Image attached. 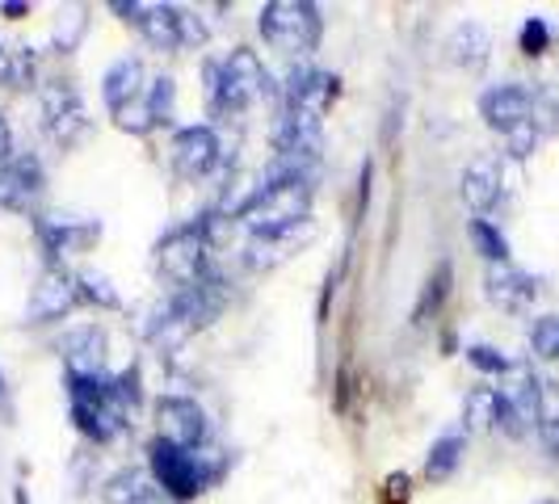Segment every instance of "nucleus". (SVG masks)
I'll list each match as a JSON object with an SVG mask.
<instances>
[{
	"label": "nucleus",
	"mask_w": 559,
	"mask_h": 504,
	"mask_svg": "<svg viewBox=\"0 0 559 504\" xmlns=\"http://www.w3.org/2000/svg\"><path fill=\"white\" fill-rule=\"evenodd\" d=\"M504 194L501 160L497 156H479L463 168V202L476 211V219H484L488 211H497V202Z\"/></svg>",
	"instance_id": "obj_20"
},
{
	"label": "nucleus",
	"mask_w": 559,
	"mask_h": 504,
	"mask_svg": "<svg viewBox=\"0 0 559 504\" xmlns=\"http://www.w3.org/2000/svg\"><path fill=\"white\" fill-rule=\"evenodd\" d=\"M518 43H522L526 56H543V51L551 47V29H547L543 17H531V22L522 26V34H518Z\"/></svg>",
	"instance_id": "obj_34"
},
{
	"label": "nucleus",
	"mask_w": 559,
	"mask_h": 504,
	"mask_svg": "<svg viewBox=\"0 0 559 504\" xmlns=\"http://www.w3.org/2000/svg\"><path fill=\"white\" fill-rule=\"evenodd\" d=\"M265 93H270V72L261 68L257 51L249 47H236L227 59L206 63V101L215 113L236 118V113L252 110Z\"/></svg>",
	"instance_id": "obj_3"
},
{
	"label": "nucleus",
	"mask_w": 559,
	"mask_h": 504,
	"mask_svg": "<svg viewBox=\"0 0 559 504\" xmlns=\"http://www.w3.org/2000/svg\"><path fill=\"white\" fill-rule=\"evenodd\" d=\"M43 127L47 135L59 143V147H76V143L88 135V106L84 97L76 93V84L56 81L43 88Z\"/></svg>",
	"instance_id": "obj_9"
},
{
	"label": "nucleus",
	"mask_w": 559,
	"mask_h": 504,
	"mask_svg": "<svg viewBox=\"0 0 559 504\" xmlns=\"http://www.w3.org/2000/svg\"><path fill=\"white\" fill-rule=\"evenodd\" d=\"M547 504H556V501H547Z\"/></svg>",
	"instance_id": "obj_40"
},
{
	"label": "nucleus",
	"mask_w": 559,
	"mask_h": 504,
	"mask_svg": "<svg viewBox=\"0 0 559 504\" xmlns=\"http://www.w3.org/2000/svg\"><path fill=\"white\" fill-rule=\"evenodd\" d=\"M118 17H127L131 26L140 29L143 38L156 47V51H186V47H202L206 43V22L190 13V9H177V4H143V0H114L110 4Z\"/></svg>",
	"instance_id": "obj_5"
},
{
	"label": "nucleus",
	"mask_w": 559,
	"mask_h": 504,
	"mask_svg": "<svg viewBox=\"0 0 559 504\" xmlns=\"http://www.w3.org/2000/svg\"><path fill=\"white\" fill-rule=\"evenodd\" d=\"M43 190H47V172H43V160H38V156L17 152L13 160L0 165V206H4V211L29 215V211L38 206Z\"/></svg>",
	"instance_id": "obj_15"
},
{
	"label": "nucleus",
	"mask_w": 559,
	"mask_h": 504,
	"mask_svg": "<svg viewBox=\"0 0 559 504\" xmlns=\"http://www.w3.org/2000/svg\"><path fill=\"white\" fill-rule=\"evenodd\" d=\"M38 76V59L29 47H17V51H4L0 59V81L9 84V88H29Z\"/></svg>",
	"instance_id": "obj_28"
},
{
	"label": "nucleus",
	"mask_w": 559,
	"mask_h": 504,
	"mask_svg": "<svg viewBox=\"0 0 559 504\" xmlns=\"http://www.w3.org/2000/svg\"><path fill=\"white\" fill-rule=\"evenodd\" d=\"M211 249L215 244H211L206 227H202V219H194V224L186 227H173L165 240L156 244V265L181 290V286H194L198 278L211 274Z\"/></svg>",
	"instance_id": "obj_8"
},
{
	"label": "nucleus",
	"mask_w": 559,
	"mask_h": 504,
	"mask_svg": "<svg viewBox=\"0 0 559 504\" xmlns=\"http://www.w3.org/2000/svg\"><path fill=\"white\" fill-rule=\"evenodd\" d=\"M467 362L476 365L479 374H509L513 370V362L504 358L501 349H492V345H472L467 349Z\"/></svg>",
	"instance_id": "obj_32"
},
{
	"label": "nucleus",
	"mask_w": 559,
	"mask_h": 504,
	"mask_svg": "<svg viewBox=\"0 0 559 504\" xmlns=\"http://www.w3.org/2000/svg\"><path fill=\"white\" fill-rule=\"evenodd\" d=\"M336 101V76L320 68H295L282 84V113L324 122L329 106Z\"/></svg>",
	"instance_id": "obj_12"
},
{
	"label": "nucleus",
	"mask_w": 559,
	"mask_h": 504,
	"mask_svg": "<svg viewBox=\"0 0 559 504\" xmlns=\"http://www.w3.org/2000/svg\"><path fill=\"white\" fill-rule=\"evenodd\" d=\"M106 504H165V492L156 488L152 471H118L102 488Z\"/></svg>",
	"instance_id": "obj_22"
},
{
	"label": "nucleus",
	"mask_w": 559,
	"mask_h": 504,
	"mask_svg": "<svg viewBox=\"0 0 559 504\" xmlns=\"http://www.w3.org/2000/svg\"><path fill=\"white\" fill-rule=\"evenodd\" d=\"M147 68H143V59H118L110 63V72H106V81H102V97H106V110L114 113V122L122 127V131H131L135 127V113H140L143 97H147Z\"/></svg>",
	"instance_id": "obj_11"
},
{
	"label": "nucleus",
	"mask_w": 559,
	"mask_h": 504,
	"mask_svg": "<svg viewBox=\"0 0 559 504\" xmlns=\"http://www.w3.org/2000/svg\"><path fill=\"white\" fill-rule=\"evenodd\" d=\"M0 59H4V51H0Z\"/></svg>",
	"instance_id": "obj_39"
},
{
	"label": "nucleus",
	"mask_w": 559,
	"mask_h": 504,
	"mask_svg": "<svg viewBox=\"0 0 559 504\" xmlns=\"http://www.w3.org/2000/svg\"><path fill=\"white\" fill-rule=\"evenodd\" d=\"M531 349L538 358H559V315H543L531 328Z\"/></svg>",
	"instance_id": "obj_31"
},
{
	"label": "nucleus",
	"mask_w": 559,
	"mask_h": 504,
	"mask_svg": "<svg viewBox=\"0 0 559 504\" xmlns=\"http://www.w3.org/2000/svg\"><path fill=\"white\" fill-rule=\"evenodd\" d=\"M156 424H160V437L181 449H202L211 437L206 412L190 395H160L156 399Z\"/></svg>",
	"instance_id": "obj_14"
},
{
	"label": "nucleus",
	"mask_w": 559,
	"mask_h": 504,
	"mask_svg": "<svg viewBox=\"0 0 559 504\" xmlns=\"http://www.w3.org/2000/svg\"><path fill=\"white\" fill-rule=\"evenodd\" d=\"M81 281V299L84 303H97V308H122V299H118V290L110 286V278H102V274H76Z\"/></svg>",
	"instance_id": "obj_30"
},
{
	"label": "nucleus",
	"mask_w": 559,
	"mask_h": 504,
	"mask_svg": "<svg viewBox=\"0 0 559 504\" xmlns=\"http://www.w3.org/2000/svg\"><path fill=\"white\" fill-rule=\"evenodd\" d=\"M68 404H72V424L97 446L114 442L135 417L114 392V374H97V379H72L68 374Z\"/></svg>",
	"instance_id": "obj_4"
},
{
	"label": "nucleus",
	"mask_w": 559,
	"mask_h": 504,
	"mask_svg": "<svg viewBox=\"0 0 559 504\" xmlns=\"http://www.w3.org/2000/svg\"><path fill=\"white\" fill-rule=\"evenodd\" d=\"M383 504H408V476H392L383 488Z\"/></svg>",
	"instance_id": "obj_35"
},
{
	"label": "nucleus",
	"mask_w": 559,
	"mask_h": 504,
	"mask_svg": "<svg viewBox=\"0 0 559 504\" xmlns=\"http://www.w3.org/2000/svg\"><path fill=\"white\" fill-rule=\"evenodd\" d=\"M450 286H454V265H450V261H438V269L425 278L417 308H413V324H417V328L429 324L433 315H442V308H447V299H450Z\"/></svg>",
	"instance_id": "obj_24"
},
{
	"label": "nucleus",
	"mask_w": 559,
	"mask_h": 504,
	"mask_svg": "<svg viewBox=\"0 0 559 504\" xmlns=\"http://www.w3.org/2000/svg\"><path fill=\"white\" fill-rule=\"evenodd\" d=\"M34 236L38 244L51 252V265H59V256H72L97 244L102 224L97 219H76V215H34Z\"/></svg>",
	"instance_id": "obj_16"
},
{
	"label": "nucleus",
	"mask_w": 559,
	"mask_h": 504,
	"mask_svg": "<svg viewBox=\"0 0 559 504\" xmlns=\"http://www.w3.org/2000/svg\"><path fill=\"white\" fill-rule=\"evenodd\" d=\"M0 13H9V17H22V13H29V4H0Z\"/></svg>",
	"instance_id": "obj_38"
},
{
	"label": "nucleus",
	"mask_w": 559,
	"mask_h": 504,
	"mask_svg": "<svg viewBox=\"0 0 559 504\" xmlns=\"http://www.w3.org/2000/svg\"><path fill=\"white\" fill-rule=\"evenodd\" d=\"M59 353L72 379H97L106 374V333L97 324H76L59 340Z\"/></svg>",
	"instance_id": "obj_18"
},
{
	"label": "nucleus",
	"mask_w": 559,
	"mask_h": 504,
	"mask_svg": "<svg viewBox=\"0 0 559 504\" xmlns=\"http://www.w3.org/2000/svg\"><path fill=\"white\" fill-rule=\"evenodd\" d=\"M311 197L316 177H290V181H257L252 194L231 211V224H245L257 231H278V227L311 219Z\"/></svg>",
	"instance_id": "obj_2"
},
{
	"label": "nucleus",
	"mask_w": 559,
	"mask_h": 504,
	"mask_svg": "<svg viewBox=\"0 0 559 504\" xmlns=\"http://www.w3.org/2000/svg\"><path fill=\"white\" fill-rule=\"evenodd\" d=\"M81 281L76 274H68L63 265H47L34 290H29V303H26V320L29 324H51V320H63L72 311L81 308Z\"/></svg>",
	"instance_id": "obj_10"
},
{
	"label": "nucleus",
	"mask_w": 559,
	"mask_h": 504,
	"mask_svg": "<svg viewBox=\"0 0 559 504\" xmlns=\"http://www.w3.org/2000/svg\"><path fill=\"white\" fill-rule=\"evenodd\" d=\"M168 160H173V168H177L181 177L198 181V177H211L215 168L224 165V143L215 135V127H198L194 122V127H181V131L173 135Z\"/></svg>",
	"instance_id": "obj_13"
},
{
	"label": "nucleus",
	"mask_w": 559,
	"mask_h": 504,
	"mask_svg": "<svg viewBox=\"0 0 559 504\" xmlns=\"http://www.w3.org/2000/svg\"><path fill=\"white\" fill-rule=\"evenodd\" d=\"M224 467L227 458H219V449H181L165 437H152V446H147V471L156 479V488L177 504H190L194 496H202L224 476Z\"/></svg>",
	"instance_id": "obj_1"
},
{
	"label": "nucleus",
	"mask_w": 559,
	"mask_h": 504,
	"mask_svg": "<svg viewBox=\"0 0 559 504\" xmlns=\"http://www.w3.org/2000/svg\"><path fill=\"white\" fill-rule=\"evenodd\" d=\"M450 59L459 63V68H467V72H479L484 63H488V51H492V38H488V29L479 26V22H463V26L450 34Z\"/></svg>",
	"instance_id": "obj_23"
},
{
	"label": "nucleus",
	"mask_w": 559,
	"mask_h": 504,
	"mask_svg": "<svg viewBox=\"0 0 559 504\" xmlns=\"http://www.w3.org/2000/svg\"><path fill=\"white\" fill-rule=\"evenodd\" d=\"M84 26H88L84 9H68V17H59V26H56V47H59V51H72V47L81 43Z\"/></svg>",
	"instance_id": "obj_33"
},
{
	"label": "nucleus",
	"mask_w": 559,
	"mask_h": 504,
	"mask_svg": "<svg viewBox=\"0 0 559 504\" xmlns=\"http://www.w3.org/2000/svg\"><path fill=\"white\" fill-rule=\"evenodd\" d=\"M257 29L282 56H311L324 38V17L308 0H270L257 17Z\"/></svg>",
	"instance_id": "obj_6"
},
{
	"label": "nucleus",
	"mask_w": 559,
	"mask_h": 504,
	"mask_svg": "<svg viewBox=\"0 0 559 504\" xmlns=\"http://www.w3.org/2000/svg\"><path fill=\"white\" fill-rule=\"evenodd\" d=\"M0 417L13 420V399H9V387H4V374H0Z\"/></svg>",
	"instance_id": "obj_37"
},
{
	"label": "nucleus",
	"mask_w": 559,
	"mask_h": 504,
	"mask_svg": "<svg viewBox=\"0 0 559 504\" xmlns=\"http://www.w3.org/2000/svg\"><path fill=\"white\" fill-rule=\"evenodd\" d=\"M472 240H476V249L484 252L488 265L509 261V240L501 236V227H492L488 219H472Z\"/></svg>",
	"instance_id": "obj_29"
},
{
	"label": "nucleus",
	"mask_w": 559,
	"mask_h": 504,
	"mask_svg": "<svg viewBox=\"0 0 559 504\" xmlns=\"http://www.w3.org/2000/svg\"><path fill=\"white\" fill-rule=\"evenodd\" d=\"M543 113H556V101H547L543 93H534L526 84H497V88H488L484 97H479V118L497 131V135H513V131H522V127H538L543 135L547 131H556Z\"/></svg>",
	"instance_id": "obj_7"
},
{
	"label": "nucleus",
	"mask_w": 559,
	"mask_h": 504,
	"mask_svg": "<svg viewBox=\"0 0 559 504\" xmlns=\"http://www.w3.org/2000/svg\"><path fill=\"white\" fill-rule=\"evenodd\" d=\"M311 236H316V224L304 219V224H290V227H278V231H257L249 236V249H245V261H249V269H278L282 261H290L295 252L308 244Z\"/></svg>",
	"instance_id": "obj_17"
},
{
	"label": "nucleus",
	"mask_w": 559,
	"mask_h": 504,
	"mask_svg": "<svg viewBox=\"0 0 559 504\" xmlns=\"http://www.w3.org/2000/svg\"><path fill=\"white\" fill-rule=\"evenodd\" d=\"M501 420V392L497 387H472L463 399V429L467 433H492Z\"/></svg>",
	"instance_id": "obj_25"
},
{
	"label": "nucleus",
	"mask_w": 559,
	"mask_h": 504,
	"mask_svg": "<svg viewBox=\"0 0 559 504\" xmlns=\"http://www.w3.org/2000/svg\"><path fill=\"white\" fill-rule=\"evenodd\" d=\"M463 449H467V442H463L459 433L438 437V442L429 446V458H425V479H429V483H447V479L459 471V463H463Z\"/></svg>",
	"instance_id": "obj_26"
},
{
	"label": "nucleus",
	"mask_w": 559,
	"mask_h": 504,
	"mask_svg": "<svg viewBox=\"0 0 559 504\" xmlns=\"http://www.w3.org/2000/svg\"><path fill=\"white\" fill-rule=\"evenodd\" d=\"M173 110H177V84H173V76H152L147 97H143L131 131H135V135H147V131H156V127H168V122H173Z\"/></svg>",
	"instance_id": "obj_21"
},
{
	"label": "nucleus",
	"mask_w": 559,
	"mask_h": 504,
	"mask_svg": "<svg viewBox=\"0 0 559 504\" xmlns=\"http://www.w3.org/2000/svg\"><path fill=\"white\" fill-rule=\"evenodd\" d=\"M13 156H17V152H13V127H9V118L0 113V165L13 160Z\"/></svg>",
	"instance_id": "obj_36"
},
{
	"label": "nucleus",
	"mask_w": 559,
	"mask_h": 504,
	"mask_svg": "<svg viewBox=\"0 0 559 504\" xmlns=\"http://www.w3.org/2000/svg\"><path fill=\"white\" fill-rule=\"evenodd\" d=\"M484 290H488V299L497 303L501 311H526L538 299V278H531L526 269H518V265H488V274H484Z\"/></svg>",
	"instance_id": "obj_19"
},
{
	"label": "nucleus",
	"mask_w": 559,
	"mask_h": 504,
	"mask_svg": "<svg viewBox=\"0 0 559 504\" xmlns=\"http://www.w3.org/2000/svg\"><path fill=\"white\" fill-rule=\"evenodd\" d=\"M538 437L559 458V383L538 379Z\"/></svg>",
	"instance_id": "obj_27"
}]
</instances>
